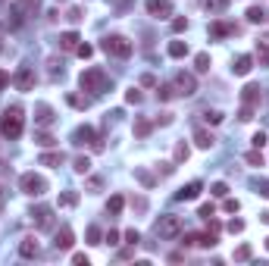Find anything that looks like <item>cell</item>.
I'll use <instances>...</instances> for the list:
<instances>
[{"label": "cell", "mask_w": 269, "mask_h": 266, "mask_svg": "<svg viewBox=\"0 0 269 266\" xmlns=\"http://www.w3.org/2000/svg\"><path fill=\"white\" fill-rule=\"evenodd\" d=\"M244 160H247V163H250V166H263V154H260L257 147H254V150H250V154H247Z\"/></svg>", "instance_id": "obj_45"}, {"label": "cell", "mask_w": 269, "mask_h": 266, "mask_svg": "<svg viewBox=\"0 0 269 266\" xmlns=\"http://www.w3.org/2000/svg\"><path fill=\"white\" fill-rule=\"evenodd\" d=\"M204 119H207V122H210V126H219V122H222V119H225V116H222V113H219V110H207V113H204Z\"/></svg>", "instance_id": "obj_43"}, {"label": "cell", "mask_w": 269, "mask_h": 266, "mask_svg": "<svg viewBox=\"0 0 269 266\" xmlns=\"http://www.w3.org/2000/svg\"><path fill=\"white\" fill-rule=\"evenodd\" d=\"M210 34H213V38H228V34H235V25H228V22H213L210 25Z\"/></svg>", "instance_id": "obj_19"}, {"label": "cell", "mask_w": 269, "mask_h": 266, "mask_svg": "<svg viewBox=\"0 0 269 266\" xmlns=\"http://www.w3.org/2000/svg\"><path fill=\"white\" fill-rule=\"evenodd\" d=\"M169 260H172V263H182V260H185V254H182V251H175V254H169Z\"/></svg>", "instance_id": "obj_58"}, {"label": "cell", "mask_w": 269, "mask_h": 266, "mask_svg": "<svg viewBox=\"0 0 269 266\" xmlns=\"http://www.w3.org/2000/svg\"><path fill=\"white\" fill-rule=\"evenodd\" d=\"M79 88L82 91H91V94H103L106 88H110V79H106L103 69L91 66V69H85V72L79 75Z\"/></svg>", "instance_id": "obj_2"}, {"label": "cell", "mask_w": 269, "mask_h": 266, "mask_svg": "<svg viewBox=\"0 0 269 266\" xmlns=\"http://www.w3.org/2000/svg\"><path fill=\"white\" fill-rule=\"evenodd\" d=\"M19 188H22V194H28V198H41V194L47 191V179L38 175V172H22L19 175Z\"/></svg>", "instance_id": "obj_5"}, {"label": "cell", "mask_w": 269, "mask_h": 266, "mask_svg": "<svg viewBox=\"0 0 269 266\" xmlns=\"http://www.w3.org/2000/svg\"><path fill=\"white\" fill-rule=\"evenodd\" d=\"M260 100H263V91H260V85H244L241 88V103L244 106H260Z\"/></svg>", "instance_id": "obj_9"}, {"label": "cell", "mask_w": 269, "mask_h": 266, "mask_svg": "<svg viewBox=\"0 0 269 266\" xmlns=\"http://www.w3.org/2000/svg\"><path fill=\"white\" fill-rule=\"evenodd\" d=\"M19 254H22L25 260H38V257H41V244H38V238H34V235L22 238V244H19Z\"/></svg>", "instance_id": "obj_11"}, {"label": "cell", "mask_w": 269, "mask_h": 266, "mask_svg": "<svg viewBox=\"0 0 269 266\" xmlns=\"http://www.w3.org/2000/svg\"><path fill=\"white\" fill-rule=\"evenodd\" d=\"M257 60L260 66H269V44H257Z\"/></svg>", "instance_id": "obj_40"}, {"label": "cell", "mask_w": 269, "mask_h": 266, "mask_svg": "<svg viewBox=\"0 0 269 266\" xmlns=\"http://www.w3.org/2000/svg\"><path fill=\"white\" fill-rule=\"evenodd\" d=\"M63 160H66L63 150H50V147H47V150L38 157V163H41V166H50V169H57V166H63Z\"/></svg>", "instance_id": "obj_14"}, {"label": "cell", "mask_w": 269, "mask_h": 266, "mask_svg": "<svg viewBox=\"0 0 269 266\" xmlns=\"http://www.w3.org/2000/svg\"><path fill=\"white\" fill-rule=\"evenodd\" d=\"M153 232L157 238H163V241H172L182 235V216H175V213H166V216H160L157 225H153Z\"/></svg>", "instance_id": "obj_4"}, {"label": "cell", "mask_w": 269, "mask_h": 266, "mask_svg": "<svg viewBox=\"0 0 269 266\" xmlns=\"http://www.w3.org/2000/svg\"><path fill=\"white\" fill-rule=\"evenodd\" d=\"M88 244H103V241H100V229H97V225L88 229Z\"/></svg>", "instance_id": "obj_48"}, {"label": "cell", "mask_w": 269, "mask_h": 266, "mask_svg": "<svg viewBox=\"0 0 269 266\" xmlns=\"http://www.w3.org/2000/svg\"><path fill=\"white\" fill-rule=\"evenodd\" d=\"M225 4H228V0H201V7H204V10H210V13H222V10H225Z\"/></svg>", "instance_id": "obj_30"}, {"label": "cell", "mask_w": 269, "mask_h": 266, "mask_svg": "<svg viewBox=\"0 0 269 266\" xmlns=\"http://www.w3.org/2000/svg\"><path fill=\"white\" fill-rule=\"evenodd\" d=\"M250 144H254L257 150H263V147L269 144V138H266V132H254V138H250Z\"/></svg>", "instance_id": "obj_35"}, {"label": "cell", "mask_w": 269, "mask_h": 266, "mask_svg": "<svg viewBox=\"0 0 269 266\" xmlns=\"http://www.w3.org/2000/svg\"><path fill=\"white\" fill-rule=\"evenodd\" d=\"M13 85H16V91H31V88H34V72L28 66H22L19 72L13 75Z\"/></svg>", "instance_id": "obj_8"}, {"label": "cell", "mask_w": 269, "mask_h": 266, "mask_svg": "<svg viewBox=\"0 0 269 266\" xmlns=\"http://www.w3.org/2000/svg\"><path fill=\"white\" fill-rule=\"evenodd\" d=\"M250 69H254V57H250V53H241V57L232 63V72L235 75H247Z\"/></svg>", "instance_id": "obj_17"}, {"label": "cell", "mask_w": 269, "mask_h": 266, "mask_svg": "<svg viewBox=\"0 0 269 266\" xmlns=\"http://www.w3.org/2000/svg\"><path fill=\"white\" fill-rule=\"evenodd\" d=\"M72 244H75V232L69 225H63L60 232H57V238H53V247H57V251H69Z\"/></svg>", "instance_id": "obj_13"}, {"label": "cell", "mask_w": 269, "mask_h": 266, "mask_svg": "<svg viewBox=\"0 0 269 266\" xmlns=\"http://www.w3.org/2000/svg\"><path fill=\"white\" fill-rule=\"evenodd\" d=\"M250 257H254V247H250V244H241L238 251H235V260H241V263L250 260Z\"/></svg>", "instance_id": "obj_36"}, {"label": "cell", "mask_w": 269, "mask_h": 266, "mask_svg": "<svg viewBox=\"0 0 269 266\" xmlns=\"http://www.w3.org/2000/svg\"><path fill=\"white\" fill-rule=\"evenodd\" d=\"M72 263H75V266H88V257H85V254H72Z\"/></svg>", "instance_id": "obj_55"}, {"label": "cell", "mask_w": 269, "mask_h": 266, "mask_svg": "<svg viewBox=\"0 0 269 266\" xmlns=\"http://www.w3.org/2000/svg\"><path fill=\"white\" fill-rule=\"evenodd\" d=\"M266 251H269V238H266Z\"/></svg>", "instance_id": "obj_62"}, {"label": "cell", "mask_w": 269, "mask_h": 266, "mask_svg": "<svg viewBox=\"0 0 269 266\" xmlns=\"http://www.w3.org/2000/svg\"><path fill=\"white\" fill-rule=\"evenodd\" d=\"M141 85H147V88H153V85H157V79H153V75H141Z\"/></svg>", "instance_id": "obj_56"}, {"label": "cell", "mask_w": 269, "mask_h": 266, "mask_svg": "<svg viewBox=\"0 0 269 266\" xmlns=\"http://www.w3.org/2000/svg\"><path fill=\"white\" fill-rule=\"evenodd\" d=\"M119 238H122V235L116 232V229H110V232H106V238H103V241H106V244H119Z\"/></svg>", "instance_id": "obj_54"}, {"label": "cell", "mask_w": 269, "mask_h": 266, "mask_svg": "<svg viewBox=\"0 0 269 266\" xmlns=\"http://www.w3.org/2000/svg\"><path fill=\"white\" fill-rule=\"evenodd\" d=\"M79 44H82L79 31H66V34H60V47H63V50H72V53H75Z\"/></svg>", "instance_id": "obj_20"}, {"label": "cell", "mask_w": 269, "mask_h": 266, "mask_svg": "<svg viewBox=\"0 0 269 266\" xmlns=\"http://www.w3.org/2000/svg\"><path fill=\"white\" fill-rule=\"evenodd\" d=\"M201 235H204V232H188L182 244H185V247H201Z\"/></svg>", "instance_id": "obj_39"}, {"label": "cell", "mask_w": 269, "mask_h": 266, "mask_svg": "<svg viewBox=\"0 0 269 266\" xmlns=\"http://www.w3.org/2000/svg\"><path fill=\"white\" fill-rule=\"evenodd\" d=\"M201 191H204V185H201V182H188L185 188H178V191H175V201H182V204L197 201V198H201Z\"/></svg>", "instance_id": "obj_10"}, {"label": "cell", "mask_w": 269, "mask_h": 266, "mask_svg": "<svg viewBox=\"0 0 269 266\" xmlns=\"http://www.w3.org/2000/svg\"><path fill=\"white\" fill-rule=\"evenodd\" d=\"M197 216H204V219H210V216H216V204H201V210H197Z\"/></svg>", "instance_id": "obj_38"}, {"label": "cell", "mask_w": 269, "mask_h": 266, "mask_svg": "<svg viewBox=\"0 0 269 266\" xmlns=\"http://www.w3.org/2000/svg\"><path fill=\"white\" fill-rule=\"evenodd\" d=\"M66 19H69V22H82V10H79V7H72V10L66 13Z\"/></svg>", "instance_id": "obj_53"}, {"label": "cell", "mask_w": 269, "mask_h": 266, "mask_svg": "<svg viewBox=\"0 0 269 266\" xmlns=\"http://www.w3.org/2000/svg\"><path fill=\"white\" fill-rule=\"evenodd\" d=\"M31 219L38 229H53V210L50 207H34L31 210Z\"/></svg>", "instance_id": "obj_12"}, {"label": "cell", "mask_w": 269, "mask_h": 266, "mask_svg": "<svg viewBox=\"0 0 269 266\" xmlns=\"http://www.w3.org/2000/svg\"><path fill=\"white\" fill-rule=\"evenodd\" d=\"M0 4H4V0H0Z\"/></svg>", "instance_id": "obj_63"}, {"label": "cell", "mask_w": 269, "mask_h": 266, "mask_svg": "<svg viewBox=\"0 0 269 266\" xmlns=\"http://www.w3.org/2000/svg\"><path fill=\"white\" fill-rule=\"evenodd\" d=\"M75 204H79V194H75V191L60 194V207H75Z\"/></svg>", "instance_id": "obj_33"}, {"label": "cell", "mask_w": 269, "mask_h": 266, "mask_svg": "<svg viewBox=\"0 0 269 266\" xmlns=\"http://www.w3.org/2000/svg\"><path fill=\"white\" fill-rule=\"evenodd\" d=\"M135 179L144 185V188H153V175H150V172H144V169H135Z\"/></svg>", "instance_id": "obj_32"}, {"label": "cell", "mask_w": 269, "mask_h": 266, "mask_svg": "<svg viewBox=\"0 0 269 266\" xmlns=\"http://www.w3.org/2000/svg\"><path fill=\"white\" fill-rule=\"evenodd\" d=\"M153 132V119H138L135 122V138H147Z\"/></svg>", "instance_id": "obj_25"}, {"label": "cell", "mask_w": 269, "mask_h": 266, "mask_svg": "<svg viewBox=\"0 0 269 266\" xmlns=\"http://www.w3.org/2000/svg\"><path fill=\"white\" fill-rule=\"evenodd\" d=\"M238 119H241V122H250V119H254V106H244V103H241V110H238Z\"/></svg>", "instance_id": "obj_50"}, {"label": "cell", "mask_w": 269, "mask_h": 266, "mask_svg": "<svg viewBox=\"0 0 269 266\" xmlns=\"http://www.w3.org/2000/svg\"><path fill=\"white\" fill-rule=\"evenodd\" d=\"M188 157H191V147L185 144V141H175V147H172V160H175V163H188Z\"/></svg>", "instance_id": "obj_21"}, {"label": "cell", "mask_w": 269, "mask_h": 266, "mask_svg": "<svg viewBox=\"0 0 269 266\" xmlns=\"http://www.w3.org/2000/svg\"><path fill=\"white\" fill-rule=\"evenodd\" d=\"M188 28V19H182V16H178V19H172V31L178 34V31H185Z\"/></svg>", "instance_id": "obj_52"}, {"label": "cell", "mask_w": 269, "mask_h": 266, "mask_svg": "<svg viewBox=\"0 0 269 266\" xmlns=\"http://www.w3.org/2000/svg\"><path fill=\"white\" fill-rule=\"evenodd\" d=\"M172 85H175V94H178V97H191V94H197V79H194L191 72H178Z\"/></svg>", "instance_id": "obj_6"}, {"label": "cell", "mask_w": 269, "mask_h": 266, "mask_svg": "<svg viewBox=\"0 0 269 266\" xmlns=\"http://www.w3.org/2000/svg\"><path fill=\"white\" fill-rule=\"evenodd\" d=\"M144 100V94L138 91V88H129V91H125V103H141Z\"/></svg>", "instance_id": "obj_42"}, {"label": "cell", "mask_w": 269, "mask_h": 266, "mask_svg": "<svg viewBox=\"0 0 269 266\" xmlns=\"http://www.w3.org/2000/svg\"><path fill=\"white\" fill-rule=\"evenodd\" d=\"M0 207H4V188H0Z\"/></svg>", "instance_id": "obj_61"}, {"label": "cell", "mask_w": 269, "mask_h": 266, "mask_svg": "<svg viewBox=\"0 0 269 266\" xmlns=\"http://www.w3.org/2000/svg\"><path fill=\"white\" fill-rule=\"evenodd\" d=\"M34 113H38V116H34V122H38V126H41V129H47V126H53V110H50V106H47V103H38V110H34Z\"/></svg>", "instance_id": "obj_18"}, {"label": "cell", "mask_w": 269, "mask_h": 266, "mask_svg": "<svg viewBox=\"0 0 269 266\" xmlns=\"http://www.w3.org/2000/svg\"><path fill=\"white\" fill-rule=\"evenodd\" d=\"M254 191L260 194V198H269V179H260V182H254Z\"/></svg>", "instance_id": "obj_46"}, {"label": "cell", "mask_w": 269, "mask_h": 266, "mask_svg": "<svg viewBox=\"0 0 269 266\" xmlns=\"http://www.w3.org/2000/svg\"><path fill=\"white\" fill-rule=\"evenodd\" d=\"M210 66H213V63H210V53H197V57H194V69H197L201 75L210 72Z\"/></svg>", "instance_id": "obj_27"}, {"label": "cell", "mask_w": 269, "mask_h": 266, "mask_svg": "<svg viewBox=\"0 0 269 266\" xmlns=\"http://www.w3.org/2000/svg\"><path fill=\"white\" fill-rule=\"evenodd\" d=\"M25 129V116H22V106H7L4 116H0V132H4V138L16 141L22 135Z\"/></svg>", "instance_id": "obj_1"}, {"label": "cell", "mask_w": 269, "mask_h": 266, "mask_svg": "<svg viewBox=\"0 0 269 266\" xmlns=\"http://www.w3.org/2000/svg\"><path fill=\"white\" fill-rule=\"evenodd\" d=\"M100 50L110 53V57H119V60H129L132 57V41L125 38V34H106V38L100 41Z\"/></svg>", "instance_id": "obj_3"}, {"label": "cell", "mask_w": 269, "mask_h": 266, "mask_svg": "<svg viewBox=\"0 0 269 266\" xmlns=\"http://www.w3.org/2000/svg\"><path fill=\"white\" fill-rule=\"evenodd\" d=\"M222 210H225V213H238V210H241V201L225 194V198H222Z\"/></svg>", "instance_id": "obj_31"}, {"label": "cell", "mask_w": 269, "mask_h": 266, "mask_svg": "<svg viewBox=\"0 0 269 266\" xmlns=\"http://www.w3.org/2000/svg\"><path fill=\"white\" fill-rule=\"evenodd\" d=\"M75 53H79V57H82V60H88V57H91V53H94V47H91V44H85V41H82V44L75 47Z\"/></svg>", "instance_id": "obj_49"}, {"label": "cell", "mask_w": 269, "mask_h": 266, "mask_svg": "<svg viewBox=\"0 0 269 266\" xmlns=\"http://www.w3.org/2000/svg\"><path fill=\"white\" fill-rule=\"evenodd\" d=\"M153 126H172V113H160L153 119Z\"/></svg>", "instance_id": "obj_51"}, {"label": "cell", "mask_w": 269, "mask_h": 266, "mask_svg": "<svg viewBox=\"0 0 269 266\" xmlns=\"http://www.w3.org/2000/svg\"><path fill=\"white\" fill-rule=\"evenodd\" d=\"M66 100H69V106H75V110H85L88 106V97H79V94H69Z\"/></svg>", "instance_id": "obj_44"}, {"label": "cell", "mask_w": 269, "mask_h": 266, "mask_svg": "<svg viewBox=\"0 0 269 266\" xmlns=\"http://www.w3.org/2000/svg\"><path fill=\"white\" fill-rule=\"evenodd\" d=\"M10 85V72H4V69H0V88H7Z\"/></svg>", "instance_id": "obj_57"}, {"label": "cell", "mask_w": 269, "mask_h": 266, "mask_svg": "<svg viewBox=\"0 0 269 266\" xmlns=\"http://www.w3.org/2000/svg\"><path fill=\"white\" fill-rule=\"evenodd\" d=\"M88 188H91V191H100V179H88Z\"/></svg>", "instance_id": "obj_59"}, {"label": "cell", "mask_w": 269, "mask_h": 266, "mask_svg": "<svg viewBox=\"0 0 269 266\" xmlns=\"http://www.w3.org/2000/svg\"><path fill=\"white\" fill-rule=\"evenodd\" d=\"M194 144L201 147V150H210L213 144H216V135H213L210 129H197V132H194Z\"/></svg>", "instance_id": "obj_16"}, {"label": "cell", "mask_w": 269, "mask_h": 266, "mask_svg": "<svg viewBox=\"0 0 269 266\" xmlns=\"http://www.w3.org/2000/svg\"><path fill=\"white\" fill-rule=\"evenodd\" d=\"M34 144H38V147H53V144H57V138H53L50 132H34Z\"/></svg>", "instance_id": "obj_26"}, {"label": "cell", "mask_w": 269, "mask_h": 266, "mask_svg": "<svg viewBox=\"0 0 269 266\" xmlns=\"http://www.w3.org/2000/svg\"><path fill=\"white\" fill-rule=\"evenodd\" d=\"M247 22L250 25H260V22H266V13H263V7H247Z\"/></svg>", "instance_id": "obj_23"}, {"label": "cell", "mask_w": 269, "mask_h": 266, "mask_svg": "<svg viewBox=\"0 0 269 266\" xmlns=\"http://www.w3.org/2000/svg\"><path fill=\"white\" fill-rule=\"evenodd\" d=\"M144 10L150 16H157V19H169V16H172V4H169V0H147Z\"/></svg>", "instance_id": "obj_7"}, {"label": "cell", "mask_w": 269, "mask_h": 266, "mask_svg": "<svg viewBox=\"0 0 269 266\" xmlns=\"http://www.w3.org/2000/svg\"><path fill=\"white\" fill-rule=\"evenodd\" d=\"M260 219H263V222H269V213H263V216H260Z\"/></svg>", "instance_id": "obj_60"}, {"label": "cell", "mask_w": 269, "mask_h": 266, "mask_svg": "<svg viewBox=\"0 0 269 266\" xmlns=\"http://www.w3.org/2000/svg\"><path fill=\"white\" fill-rule=\"evenodd\" d=\"M157 97H160V100H172V97H178V94H175V85H157Z\"/></svg>", "instance_id": "obj_29"}, {"label": "cell", "mask_w": 269, "mask_h": 266, "mask_svg": "<svg viewBox=\"0 0 269 266\" xmlns=\"http://www.w3.org/2000/svg\"><path fill=\"white\" fill-rule=\"evenodd\" d=\"M72 169H75L79 175H88V172H91V160H88V157H75V160H72Z\"/></svg>", "instance_id": "obj_28"}, {"label": "cell", "mask_w": 269, "mask_h": 266, "mask_svg": "<svg viewBox=\"0 0 269 266\" xmlns=\"http://www.w3.org/2000/svg\"><path fill=\"white\" fill-rule=\"evenodd\" d=\"M72 141H75V144H91V147H94L97 132H94L91 126H79V129H75V135H72Z\"/></svg>", "instance_id": "obj_15"}, {"label": "cell", "mask_w": 269, "mask_h": 266, "mask_svg": "<svg viewBox=\"0 0 269 266\" xmlns=\"http://www.w3.org/2000/svg\"><path fill=\"white\" fill-rule=\"evenodd\" d=\"M225 229H228L232 235H241V232H244V219H232V222H228Z\"/></svg>", "instance_id": "obj_47"}, {"label": "cell", "mask_w": 269, "mask_h": 266, "mask_svg": "<svg viewBox=\"0 0 269 266\" xmlns=\"http://www.w3.org/2000/svg\"><path fill=\"white\" fill-rule=\"evenodd\" d=\"M122 210H125V198H122V194H113L110 204H106V213H110V216H119Z\"/></svg>", "instance_id": "obj_22"}, {"label": "cell", "mask_w": 269, "mask_h": 266, "mask_svg": "<svg viewBox=\"0 0 269 266\" xmlns=\"http://www.w3.org/2000/svg\"><path fill=\"white\" fill-rule=\"evenodd\" d=\"M169 57H172V60L188 57V44H185V41H169Z\"/></svg>", "instance_id": "obj_24"}, {"label": "cell", "mask_w": 269, "mask_h": 266, "mask_svg": "<svg viewBox=\"0 0 269 266\" xmlns=\"http://www.w3.org/2000/svg\"><path fill=\"white\" fill-rule=\"evenodd\" d=\"M122 238H125V244H129V247H138V244H141V235H138V229H129V232H125Z\"/></svg>", "instance_id": "obj_37"}, {"label": "cell", "mask_w": 269, "mask_h": 266, "mask_svg": "<svg viewBox=\"0 0 269 266\" xmlns=\"http://www.w3.org/2000/svg\"><path fill=\"white\" fill-rule=\"evenodd\" d=\"M210 194H213V198H225V194H228V185H225V182H213Z\"/></svg>", "instance_id": "obj_41"}, {"label": "cell", "mask_w": 269, "mask_h": 266, "mask_svg": "<svg viewBox=\"0 0 269 266\" xmlns=\"http://www.w3.org/2000/svg\"><path fill=\"white\" fill-rule=\"evenodd\" d=\"M38 7H41V0H19V10L22 13H31L34 16V13H38Z\"/></svg>", "instance_id": "obj_34"}]
</instances>
